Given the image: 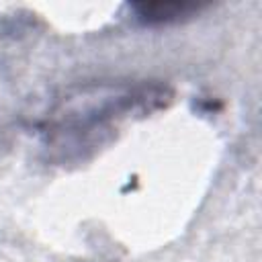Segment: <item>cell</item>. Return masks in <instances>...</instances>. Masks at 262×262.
Returning a JSON list of instances; mask_svg holds the SVG:
<instances>
[{
    "label": "cell",
    "mask_w": 262,
    "mask_h": 262,
    "mask_svg": "<svg viewBox=\"0 0 262 262\" xmlns=\"http://www.w3.org/2000/svg\"><path fill=\"white\" fill-rule=\"evenodd\" d=\"M137 8L141 10L139 16H145L147 20H170V18L174 20L194 10L192 4H141Z\"/></svg>",
    "instance_id": "cell-1"
}]
</instances>
